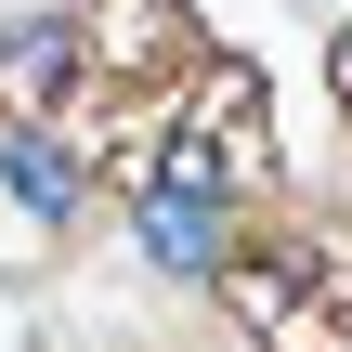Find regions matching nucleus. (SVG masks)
I'll list each match as a JSON object with an SVG mask.
<instances>
[{
    "mask_svg": "<svg viewBox=\"0 0 352 352\" xmlns=\"http://www.w3.org/2000/svg\"><path fill=\"white\" fill-rule=\"evenodd\" d=\"M91 78H196V39H183V0H91Z\"/></svg>",
    "mask_w": 352,
    "mask_h": 352,
    "instance_id": "39448f33",
    "label": "nucleus"
},
{
    "mask_svg": "<svg viewBox=\"0 0 352 352\" xmlns=\"http://www.w3.org/2000/svg\"><path fill=\"white\" fill-rule=\"evenodd\" d=\"M157 183H183V196L274 183V144H261V78H248V65H209V78H196V104H183V144L157 157Z\"/></svg>",
    "mask_w": 352,
    "mask_h": 352,
    "instance_id": "f03ea898",
    "label": "nucleus"
},
{
    "mask_svg": "<svg viewBox=\"0 0 352 352\" xmlns=\"http://www.w3.org/2000/svg\"><path fill=\"white\" fill-rule=\"evenodd\" d=\"M340 104H352V26H340Z\"/></svg>",
    "mask_w": 352,
    "mask_h": 352,
    "instance_id": "0eeeda50",
    "label": "nucleus"
},
{
    "mask_svg": "<svg viewBox=\"0 0 352 352\" xmlns=\"http://www.w3.org/2000/svg\"><path fill=\"white\" fill-rule=\"evenodd\" d=\"M131 235H144V261H157L170 287H209V274L235 261V196H183V183H144Z\"/></svg>",
    "mask_w": 352,
    "mask_h": 352,
    "instance_id": "7ed1b4c3",
    "label": "nucleus"
},
{
    "mask_svg": "<svg viewBox=\"0 0 352 352\" xmlns=\"http://www.w3.org/2000/svg\"><path fill=\"white\" fill-rule=\"evenodd\" d=\"M222 300L248 314L261 352H352V222L235 248V261H222Z\"/></svg>",
    "mask_w": 352,
    "mask_h": 352,
    "instance_id": "f257e3e1",
    "label": "nucleus"
},
{
    "mask_svg": "<svg viewBox=\"0 0 352 352\" xmlns=\"http://www.w3.org/2000/svg\"><path fill=\"white\" fill-rule=\"evenodd\" d=\"M0 183H13V196H26L39 222H65V209L91 196V170H78V157L52 144V118H0Z\"/></svg>",
    "mask_w": 352,
    "mask_h": 352,
    "instance_id": "423d86ee",
    "label": "nucleus"
},
{
    "mask_svg": "<svg viewBox=\"0 0 352 352\" xmlns=\"http://www.w3.org/2000/svg\"><path fill=\"white\" fill-rule=\"evenodd\" d=\"M78 78H91V26L78 13H0V104L13 118H52Z\"/></svg>",
    "mask_w": 352,
    "mask_h": 352,
    "instance_id": "20e7f679",
    "label": "nucleus"
}]
</instances>
